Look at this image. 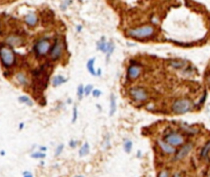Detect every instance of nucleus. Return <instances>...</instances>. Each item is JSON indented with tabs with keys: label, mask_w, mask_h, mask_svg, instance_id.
<instances>
[{
	"label": "nucleus",
	"mask_w": 210,
	"mask_h": 177,
	"mask_svg": "<svg viewBox=\"0 0 210 177\" xmlns=\"http://www.w3.org/2000/svg\"><path fill=\"white\" fill-rule=\"evenodd\" d=\"M91 94L93 95V97H100V94H102V91H100V89H93Z\"/></svg>",
	"instance_id": "29"
},
{
	"label": "nucleus",
	"mask_w": 210,
	"mask_h": 177,
	"mask_svg": "<svg viewBox=\"0 0 210 177\" xmlns=\"http://www.w3.org/2000/svg\"><path fill=\"white\" fill-rule=\"evenodd\" d=\"M16 80H18V82L23 86H26V85L28 84V78L27 76L25 75L24 73H19L16 74Z\"/></svg>",
	"instance_id": "18"
},
{
	"label": "nucleus",
	"mask_w": 210,
	"mask_h": 177,
	"mask_svg": "<svg viewBox=\"0 0 210 177\" xmlns=\"http://www.w3.org/2000/svg\"><path fill=\"white\" fill-rule=\"evenodd\" d=\"M89 150H90V147H89V143L88 142H84L81 147H80V150H79V156L80 157H85L87 156L89 154Z\"/></svg>",
	"instance_id": "16"
},
{
	"label": "nucleus",
	"mask_w": 210,
	"mask_h": 177,
	"mask_svg": "<svg viewBox=\"0 0 210 177\" xmlns=\"http://www.w3.org/2000/svg\"><path fill=\"white\" fill-rule=\"evenodd\" d=\"M77 96H78V99H82L83 96H85L84 94V86L82 84H80L78 87H77Z\"/></svg>",
	"instance_id": "23"
},
{
	"label": "nucleus",
	"mask_w": 210,
	"mask_h": 177,
	"mask_svg": "<svg viewBox=\"0 0 210 177\" xmlns=\"http://www.w3.org/2000/svg\"><path fill=\"white\" fill-rule=\"evenodd\" d=\"M96 49L107 54V61H109V58H110V56L112 55L115 49V44L112 41H106L105 37H102L100 41H97L96 43Z\"/></svg>",
	"instance_id": "5"
},
{
	"label": "nucleus",
	"mask_w": 210,
	"mask_h": 177,
	"mask_svg": "<svg viewBox=\"0 0 210 177\" xmlns=\"http://www.w3.org/2000/svg\"><path fill=\"white\" fill-rule=\"evenodd\" d=\"M67 82V79H66L65 76L63 75H56L53 77L52 81H51V84H52L53 87H59L61 86V85H63L64 83H66Z\"/></svg>",
	"instance_id": "14"
},
{
	"label": "nucleus",
	"mask_w": 210,
	"mask_h": 177,
	"mask_svg": "<svg viewBox=\"0 0 210 177\" xmlns=\"http://www.w3.org/2000/svg\"><path fill=\"white\" fill-rule=\"evenodd\" d=\"M31 157L34 159H44L46 155H45L44 152H41V150H39V152H35L33 154H31Z\"/></svg>",
	"instance_id": "24"
},
{
	"label": "nucleus",
	"mask_w": 210,
	"mask_h": 177,
	"mask_svg": "<svg viewBox=\"0 0 210 177\" xmlns=\"http://www.w3.org/2000/svg\"><path fill=\"white\" fill-rule=\"evenodd\" d=\"M155 34V28L152 25H143L140 27L129 29L127 31V35L134 39H146L151 38Z\"/></svg>",
	"instance_id": "1"
},
{
	"label": "nucleus",
	"mask_w": 210,
	"mask_h": 177,
	"mask_svg": "<svg viewBox=\"0 0 210 177\" xmlns=\"http://www.w3.org/2000/svg\"><path fill=\"white\" fill-rule=\"evenodd\" d=\"M69 145H70L71 147L75 148L77 147V141L76 140H70V143H69Z\"/></svg>",
	"instance_id": "32"
},
{
	"label": "nucleus",
	"mask_w": 210,
	"mask_h": 177,
	"mask_svg": "<svg viewBox=\"0 0 210 177\" xmlns=\"http://www.w3.org/2000/svg\"><path fill=\"white\" fill-rule=\"evenodd\" d=\"M23 126H24V123H21V124H20V130L23 129Z\"/></svg>",
	"instance_id": "37"
},
{
	"label": "nucleus",
	"mask_w": 210,
	"mask_h": 177,
	"mask_svg": "<svg viewBox=\"0 0 210 177\" xmlns=\"http://www.w3.org/2000/svg\"><path fill=\"white\" fill-rule=\"evenodd\" d=\"M192 150H193V143H191V142L182 145V147H180L178 150H176L174 154L175 155L174 156V161H180V160H183L190 153L192 152Z\"/></svg>",
	"instance_id": "8"
},
{
	"label": "nucleus",
	"mask_w": 210,
	"mask_h": 177,
	"mask_svg": "<svg viewBox=\"0 0 210 177\" xmlns=\"http://www.w3.org/2000/svg\"><path fill=\"white\" fill-rule=\"evenodd\" d=\"M51 49V44L50 41L46 38L39 39L34 45V51H35L37 56H45L46 54L49 53Z\"/></svg>",
	"instance_id": "4"
},
{
	"label": "nucleus",
	"mask_w": 210,
	"mask_h": 177,
	"mask_svg": "<svg viewBox=\"0 0 210 177\" xmlns=\"http://www.w3.org/2000/svg\"><path fill=\"white\" fill-rule=\"evenodd\" d=\"M94 62H96V58H89L87 61V62H86V68H87V71L91 74V75L96 76L97 72L96 71V69H94Z\"/></svg>",
	"instance_id": "15"
},
{
	"label": "nucleus",
	"mask_w": 210,
	"mask_h": 177,
	"mask_svg": "<svg viewBox=\"0 0 210 177\" xmlns=\"http://www.w3.org/2000/svg\"><path fill=\"white\" fill-rule=\"evenodd\" d=\"M71 3H72L71 0H66V1H64V2H63V3L61 4V9H62V10H65L66 8H67Z\"/></svg>",
	"instance_id": "28"
},
{
	"label": "nucleus",
	"mask_w": 210,
	"mask_h": 177,
	"mask_svg": "<svg viewBox=\"0 0 210 177\" xmlns=\"http://www.w3.org/2000/svg\"><path fill=\"white\" fill-rule=\"evenodd\" d=\"M164 140L167 141L168 143H170L173 147H179V145H183L185 143V137L183 135H182L180 133L178 132H170L168 134H166L164 136Z\"/></svg>",
	"instance_id": "7"
},
{
	"label": "nucleus",
	"mask_w": 210,
	"mask_h": 177,
	"mask_svg": "<svg viewBox=\"0 0 210 177\" xmlns=\"http://www.w3.org/2000/svg\"><path fill=\"white\" fill-rule=\"evenodd\" d=\"M207 82H208V84L210 85V76L208 77V78H207Z\"/></svg>",
	"instance_id": "40"
},
{
	"label": "nucleus",
	"mask_w": 210,
	"mask_h": 177,
	"mask_svg": "<svg viewBox=\"0 0 210 177\" xmlns=\"http://www.w3.org/2000/svg\"><path fill=\"white\" fill-rule=\"evenodd\" d=\"M140 155H142V154H140V152L137 153V157H140Z\"/></svg>",
	"instance_id": "41"
},
{
	"label": "nucleus",
	"mask_w": 210,
	"mask_h": 177,
	"mask_svg": "<svg viewBox=\"0 0 210 177\" xmlns=\"http://www.w3.org/2000/svg\"><path fill=\"white\" fill-rule=\"evenodd\" d=\"M23 175H24L25 177H32L33 173L30 172V171H24V172H23Z\"/></svg>",
	"instance_id": "31"
},
{
	"label": "nucleus",
	"mask_w": 210,
	"mask_h": 177,
	"mask_svg": "<svg viewBox=\"0 0 210 177\" xmlns=\"http://www.w3.org/2000/svg\"><path fill=\"white\" fill-rule=\"evenodd\" d=\"M169 175H170V173H169L167 170H163V171H161V172L158 173V176H160V177H163V176H169Z\"/></svg>",
	"instance_id": "30"
},
{
	"label": "nucleus",
	"mask_w": 210,
	"mask_h": 177,
	"mask_svg": "<svg viewBox=\"0 0 210 177\" xmlns=\"http://www.w3.org/2000/svg\"><path fill=\"white\" fill-rule=\"evenodd\" d=\"M193 108V102L189 98H178L171 105V111L177 115H183V114L190 112Z\"/></svg>",
	"instance_id": "2"
},
{
	"label": "nucleus",
	"mask_w": 210,
	"mask_h": 177,
	"mask_svg": "<svg viewBox=\"0 0 210 177\" xmlns=\"http://www.w3.org/2000/svg\"><path fill=\"white\" fill-rule=\"evenodd\" d=\"M0 155H1V156H4V155H5L4 150H1V153H0Z\"/></svg>",
	"instance_id": "38"
},
{
	"label": "nucleus",
	"mask_w": 210,
	"mask_h": 177,
	"mask_svg": "<svg viewBox=\"0 0 210 177\" xmlns=\"http://www.w3.org/2000/svg\"><path fill=\"white\" fill-rule=\"evenodd\" d=\"M132 147H133V143L130 139H125L124 142H123V148H124L126 154H130L132 150Z\"/></svg>",
	"instance_id": "19"
},
{
	"label": "nucleus",
	"mask_w": 210,
	"mask_h": 177,
	"mask_svg": "<svg viewBox=\"0 0 210 177\" xmlns=\"http://www.w3.org/2000/svg\"><path fill=\"white\" fill-rule=\"evenodd\" d=\"M82 30V26H77V32H81Z\"/></svg>",
	"instance_id": "35"
},
{
	"label": "nucleus",
	"mask_w": 210,
	"mask_h": 177,
	"mask_svg": "<svg viewBox=\"0 0 210 177\" xmlns=\"http://www.w3.org/2000/svg\"><path fill=\"white\" fill-rule=\"evenodd\" d=\"M100 74H102V71H100V69H99V72H97V75L100 76Z\"/></svg>",
	"instance_id": "39"
},
{
	"label": "nucleus",
	"mask_w": 210,
	"mask_h": 177,
	"mask_svg": "<svg viewBox=\"0 0 210 177\" xmlns=\"http://www.w3.org/2000/svg\"><path fill=\"white\" fill-rule=\"evenodd\" d=\"M25 23L27 24L29 27H35L38 24V16L35 12H29L24 19Z\"/></svg>",
	"instance_id": "12"
},
{
	"label": "nucleus",
	"mask_w": 210,
	"mask_h": 177,
	"mask_svg": "<svg viewBox=\"0 0 210 177\" xmlns=\"http://www.w3.org/2000/svg\"><path fill=\"white\" fill-rule=\"evenodd\" d=\"M186 62H182V61H171L170 62V65L174 69H182V68L185 67Z\"/></svg>",
	"instance_id": "22"
},
{
	"label": "nucleus",
	"mask_w": 210,
	"mask_h": 177,
	"mask_svg": "<svg viewBox=\"0 0 210 177\" xmlns=\"http://www.w3.org/2000/svg\"><path fill=\"white\" fill-rule=\"evenodd\" d=\"M77 117H78V111H77V107L75 105L73 108V117H72V123H75L77 120Z\"/></svg>",
	"instance_id": "27"
},
{
	"label": "nucleus",
	"mask_w": 210,
	"mask_h": 177,
	"mask_svg": "<svg viewBox=\"0 0 210 177\" xmlns=\"http://www.w3.org/2000/svg\"><path fill=\"white\" fill-rule=\"evenodd\" d=\"M152 23H153V24H155V25H157L159 22H158V19L157 18H154V16H153V18H152Z\"/></svg>",
	"instance_id": "34"
},
{
	"label": "nucleus",
	"mask_w": 210,
	"mask_h": 177,
	"mask_svg": "<svg viewBox=\"0 0 210 177\" xmlns=\"http://www.w3.org/2000/svg\"><path fill=\"white\" fill-rule=\"evenodd\" d=\"M46 150H47V148L45 147H40V150H41V152H45Z\"/></svg>",
	"instance_id": "36"
},
{
	"label": "nucleus",
	"mask_w": 210,
	"mask_h": 177,
	"mask_svg": "<svg viewBox=\"0 0 210 177\" xmlns=\"http://www.w3.org/2000/svg\"><path fill=\"white\" fill-rule=\"evenodd\" d=\"M210 153V140L207 142V143H205V145L203 147L202 150H201V157L202 158H207V156H208V154Z\"/></svg>",
	"instance_id": "21"
},
{
	"label": "nucleus",
	"mask_w": 210,
	"mask_h": 177,
	"mask_svg": "<svg viewBox=\"0 0 210 177\" xmlns=\"http://www.w3.org/2000/svg\"><path fill=\"white\" fill-rule=\"evenodd\" d=\"M129 94L132 98L137 102H143L148 99L149 95L147 90L142 86H134L129 89Z\"/></svg>",
	"instance_id": "6"
},
{
	"label": "nucleus",
	"mask_w": 210,
	"mask_h": 177,
	"mask_svg": "<svg viewBox=\"0 0 210 177\" xmlns=\"http://www.w3.org/2000/svg\"><path fill=\"white\" fill-rule=\"evenodd\" d=\"M19 101L22 102V104H27L28 107H32V105L34 104V102H33L32 99H31V98L29 97V96H27V95H22V96H20V97H19Z\"/></svg>",
	"instance_id": "20"
},
{
	"label": "nucleus",
	"mask_w": 210,
	"mask_h": 177,
	"mask_svg": "<svg viewBox=\"0 0 210 177\" xmlns=\"http://www.w3.org/2000/svg\"><path fill=\"white\" fill-rule=\"evenodd\" d=\"M6 43L10 46H21L23 44V39L19 36H9L6 39Z\"/></svg>",
	"instance_id": "13"
},
{
	"label": "nucleus",
	"mask_w": 210,
	"mask_h": 177,
	"mask_svg": "<svg viewBox=\"0 0 210 177\" xmlns=\"http://www.w3.org/2000/svg\"><path fill=\"white\" fill-rule=\"evenodd\" d=\"M116 97H115L114 94H111L110 96V116H113L115 112H116Z\"/></svg>",
	"instance_id": "17"
},
{
	"label": "nucleus",
	"mask_w": 210,
	"mask_h": 177,
	"mask_svg": "<svg viewBox=\"0 0 210 177\" xmlns=\"http://www.w3.org/2000/svg\"><path fill=\"white\" fill-rule=\"evenodd\" d=\"M63 50H64L63 43L60 41V40H56V43L53 44V46L51 47V49L49 51V55H50L51 59H53V61H59L63 55Z\"/></svg>",
	"instance_id": "9"
},
{
	"label": "nucleus",
	"mask_w": 210,
	"mask_h": 177,
	"mask_svg": "<svg viewBox=\"0 0 210 177\" xmlns=\"http://www.w3.org/2000/svg\"><path fill=\"white\" fill-rule=\"evenodd\" d=\"M92 90H93V86H92V85H90V84L86 85V86L84 87V94H85V96H88L89 94H91Z\"/></svg>",
	"instance_id": "26"
},
{
	"label": "nucleus",
	"mask_w": 210,
	"mask_h": 177,
	"mask_svg": "<svg viewBox=\"0 0 210 177\" xmlns=\"http://www.w3.org/2000/svg\"><path fill=\"white\" fill-rule=\"evenodd\" d=\"M64 148H65V144H64V143H61V144L57 145L56 148V153H54V156H56V157H59V156L63 153Z\"/></svg>",
	"instance_id": "25"
},
{
	"label": "nucleus",
	"mask_w": 210,
	"mask_h": 177,
	"mask_svg": "<svg viewBox=\"0 0 210 177\" xmlns=\"http://www.w3.org/2000/svg\"><path fill=\"white\" fill-rule=\"evenodd\" d=\"M0 59L5 68L11 67L16 62V55H14L13 50L6 45L0 44Z\"/></svg>",
	"instance_id": "3"
},
{
	"label": "nucleus",
	"mask_w": 210,
	"mask_h": 177,
	"mask_svg": "<svg viewBox=\"0 0 210 177\" xmlns=\"http://www.w3.org/2000/svg\"><path fill=\"white\" fill-rule=\"evenodd\" d=\"M142 73V68L139 65H131L127 69V77L131 80H136Z\"/></svg>",
	"instance_id": "11"
},
{
	"label": "nucleus",
	"mask_w": 210,
	"mask_h": 177,
	"mask_svg": "<svg viewBox=\"0 0 210 177\" xmlns=\"http://www.w3.org/2000/svg\"><path fill=\"white\" fill-rule=\"evenodd\" d=\"M157 143L159 145V147L161 148V150L163 152V154H165V155H173V154H175V152H176L175 147L171 145L170 143H168V142L165 141L164 139L163 140H158Z\"/></svg>",
	"instance_id": "10"
},
{
	"label": "nucleus",
	"mask_w": 210,
	"mask_h": 177,
	"mask_svg": "<svg viewBox=\"0 0 210 177\" xmlns=\"http://www.w3.org/2000/svg\"><path fill=\"white\" fill-rule=\"evenodd\" d=\"M205 99H206V92H204V95L202 96V98L199 101V104H202L203 102L205 101Z\"/></svg>",
	"instance_id": "33"
}]
</instances>
